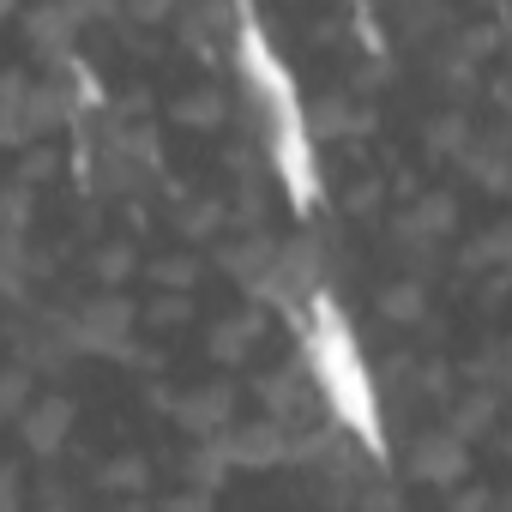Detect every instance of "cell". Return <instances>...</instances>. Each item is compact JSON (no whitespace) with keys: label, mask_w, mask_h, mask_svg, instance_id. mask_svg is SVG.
<instances>
[{"label":"cell","mask_w":512,"mask_h":512,"mask_svg":"<svg viewBox=\"0 0 512 512\" xmlns=\"http://www.w3.org/2000/svg\"><path fill=\"white\" fill-rule=\"evenodd\" d=\"M422 308V296H416V284H398L392 296H386V314H398V320H410Z\"/></svg>","instance_id":"4"},{"label":"cell","mask_w":512,"mask_h":512,"mask_svg":"<svg viewBox=\"0 0 512 512\" xmlns=\"http://www.w3.org/2000/svg\"><path fill=\"white\" fill-rule=\"evenodd\" d=\"M139 476H145V464H133V458H121V464H109V482H115V488H133Z\"/></svg>","instance_id":"5"},{"label":"cell","mask_w":512,"mask_h":512,"mask_svg":"<svg viewBox=\"0 0 512 512\" xmlns=\"http://www.w3.org/2000/svg\"><path fill=\"white\" fill-rule=\"evenodd\" d=\"M416 470H422V476H434V482H446V476H458V470H464V446H458V440H446V434H440V440H422Z\"/></svg>","instance_id":"2"},{"label":"cell","mask_w":512,"mask_h":512,"mask_svg":"<svg viewBox=\"0 0 512 512\" xmlns=\"http://www.w3.org/2000/svg\"><path fill=\"white\" fill-rule=\"evenodd\" d=\"M253 332H260V320H229V326H217V356H247L253 350Z\"/></svg>","instance_id":"3"},{"label":"cell","mask_w":512,"mask_h":512,"mask_svg":"<svg viewBox=\"0 0 512 512\" xmlns=\"http://www.w3.org/2000/svg\"><path fill=\"white\" fill-rule=\"evenodd\" d=\"M169 512H205V500H193V494H181V500H169Z\"/></svg>","instance_id":"6"},{"label":"cell","mask_w":512,"mask_h":512,"mask_svg":"<svg viewBox=\"0 0 512 512\" xmlns=\"http://www.w3.org/2000/svg\"><path fill=\"white\" fill-rule=\"evenodd\" d=\"M67 416H73V410H67L61 398H49V404H37V410L25 416V434H31V446H37V452H49V446H61V428H67Z\"/></svg>","instance_id":"1"}]
</instances>
